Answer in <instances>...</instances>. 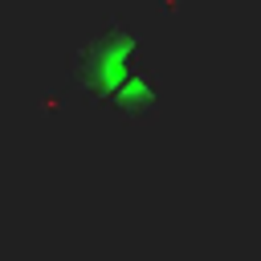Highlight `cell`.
<instances>
[{
	"mask_svg": "<svg viewBox=\"0 0 261 261\" xmlns=\"http://www.w3.org/2000/svg\"><path fill=\"white\" fill-rule=\"evenodd\" d=\"M77 73L82 82L102 94L106 102H118L122 110H139V106H151L155 90H151V77L139 61V41L126 33V29H106L98 33L86 49H82V61H77Z\"/></svg>",
	"mask_w": 261,
	"mask_h": 261,
	"instance_id": "obj_1",
	"label": "cell"
}]
</instances>
